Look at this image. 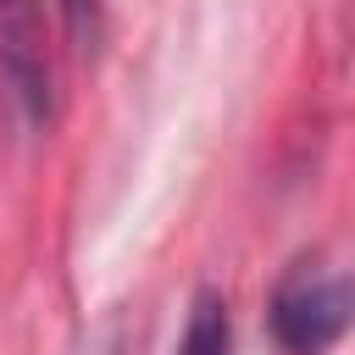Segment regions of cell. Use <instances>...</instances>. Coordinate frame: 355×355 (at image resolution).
Segmentation results:
<instances>
[{"label":"cell","mask_w":355,"mask_h":355,"mask_svg":"<svg viewBox=\"0 0 355 355\" xmlns=\"http://www.w3.org/2000/svg\"><path fill=\"white\" fill-rule=\"evenodd\" d=\"M0 6H6V11H22V6H28V0H0Z\"/></svg>","instance_id":"4"},{"label":"cell","mask_w":355,"mask_h":355,"mask_svg":"<svg viewBox=\"0 0 355 355\" xmlns=\"http://www.w3.org/2000/svg\"><path fill=\"white\" fill-rule=\"evenodd\" d=\"M55 6H61V17H67V28H72L78 44H89L100 33V0H55Z\"/></svg>","instance_id":"3"},{"label":"cell","mask_w":355,"mask_h":355,"mask_svg":"<svg viewBox=\"0 0 355 355\" xmlns=\"http://www.w3.org/2000/svg\"><path fill=\"white\" fill-rule=\"evenodd\" d=\"M172 355H233V322H227V305L222 294H200L189 322H183V338Z\"/></svg>","instance_id":"2"},{"label":"cell","mask_w":355,"mask_h":355,"mask_svg":"<svg viewBox=\"0 0 355 355\" xmlns=\"http://www.w3.org/2000/svg\"><path fill=\"white\" fill-rule=\"evenodd\" d=\"M266 327L283 355H327L349 327V277L344 272H288L266 305Z\"/></svg>","instance_id":"1"}]
</instances>
